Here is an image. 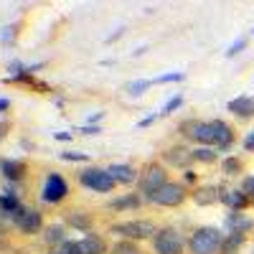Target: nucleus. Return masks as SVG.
Listing matches in <instances>:
<instances>
[{"label": "nucleus", "instance_id": "1", "mask_svg": "<svg viewBox=\"0 0 254 254\" xmlns=\"http://www.w3.org/2000/svg\"><path fill=\"white\" fill-rule=\"evenodd\" d=\"M224 244V234L216 226H201L188 239L190 254H219Z\"/></svg>", "mask_w": 254, "mask_h": 254}, {"label": "nucleus", "instance_id": "2", "mask_svg": "<svg viewBox=\"0 0 254 254\" xmlns=\"http://www.w3.org/2000/svg\"><path fill=\"white\" fill-rule=\"evenodd\" d=\"M110 234H117L122 242H142V239H155L158 226L147 219H137V221H122V224H112Z\"/></svg>", "mask_w": 254, "mask_h": 254}, {"label": "nucleus", "instance_id": "3", "mask_svg": "<svg viewBox=\"0 0 254 254\" xmlns=\"http://www.w3.org/2000/svg\"><path fill=\"white\" fill-rule=\"evenodd\" d=\"M165 183H168L165 168L158 165V163H150V165H145V171H142L140 178H137V190H140V193H142L147 201H150Z\"/></svg>", "mask_w": 254, "mask_h": 254}, {"label": "nucleus", "instance_id": "4", "mask_svg": "<svg viewBox=\"0 0 254 254\" xmlns=\"http://www.w3.org/2000/svg\"><path fill=\"white\" fill-rule=\"evenodd\" d=\"M178 132L193 142H201L203 147H216L214 135V122H201V120H186L178 125Z\"/></svg>", "mask_w": 254, "mask_h": 254}, {"label": "nucleus", "instance_id": "5", "mask_svg": "<svg viewBox=\"0 0 254 254\" xmlns=\"http://www.w3.org/2000/svg\"><path fill=\"white\" fill-rule=\"evenodd\" d=\"M183 247H186V239H183L181 231L173 229V226L158 229V234L153 239L155 254H183Z\"/></svg>", "mask_w": 254, "mask_h": 254}, {"label": "nucleus", "instance_id": "6", "mask_svg": "<svg viewBox=\"0 0 254 254\" xmlns=\"http://www.w3.org/2000/svg\"><path fill=\"white\" fill-rule=\"evenodd\" d=\"M79 183H81L84 188L97 190V193H110V190L117 186V183L112 181V176L107 173V168H97V165L84 168V171L79 173Z\"/></svg>", "mask_w": 254, "mask_h": 254}, {"label": "nucleus", "instance_id": "7", "mask_svg": "<svg viewBox=\"0 0 254 254\" xmlns=\"http://www.w3.org/2000/svg\"><path fill=\"white\" fill-rule=\"evenodd\" d=\"M66 196H69V183L59 173H49L44 181V188H41V201L54 206V203H61Z\"/></svg>", "mask_w": 254, "mask_h": 254}, {"label": "nucleus", "instance_id": "8", "mask_svg": "<svg viewBox=\"0 0 254 254\" xmlns=\"http://www.w3.org/2000/svg\"><path fill=\"white\" fill-rule=\"evenodd\" d=\"M186 198H188L186 188H183L181 183H171V181H168V183L158 190V193L150 198V203H158V206H165V208H173V206H181Z\"/></svg>", "mask_w": 254, "mask_h": 254}, {"label": "nucleus", "instance_id": "9", "mask_svg": "<svg viewBox=\"0 0 254 254\" xmlns=\"http://www.w3.org/2000/svg\"><path fill=\"white\" fill-rule=\"evenodd\" d=\"M13 224L23 231V234H38L44 229V216H41L38 208H31V206H23L13 216Z\"/></svg>", "mask_w": 254, "mask_h": 254}, {"label": "nucleus", "instance_id": "10", "mask_svg": "<svg viewBox=\"0 0 254 254\" xmlns=\"http://www.w3.org/2000/svg\"><path fill=\"white\" fill-rule=\"evenodd\" d=\"M20 208H23V203H20L18 193L13 190V183H5L3 193H0V219H10L13 221V216L18 214Z\"/></svg>", "mask_w": 254, "mask_h": 254}, {"label": "nucleus", "instance_id": "11", "mask_svg": "<svg viewBox=\"0 0 254 254\" xmlns=\"http://www.w3.org/2000/svg\"><path fill=\"white\" fill-rule=\"evenodd\" d=\"M163 160L168 165H173V168H186L188 171V165L193 163L196 158H193V150H188V147H183V145H173V147H168V150L163 153Z\"/></svg>", "mask_w": 254, "mask_h": 254}, {"label": "nucleus", "instance_id": "12", "mask_svg": "<svg viewBox=\"0 0 254 254\" xmlns=\"http://www.w3.org/2000/svg\"><path fill=\"white\" fill-rule=\"evenodd\" d=\"M74 254H107V244L99 234H87L74 242Z\"/></svg>", "mask_w": 254, "mask_h": 254}, {"label": "nucleus", "instance_id": "13", "mask_svg": "<svg viewBox=\"0 0 254 254\" xmlns=\"http://www.w3.org/2000/svg\"><path fill=\"white\" fill-rule=\"evenodd\" d=\"M0 173H3L5 183H18L26 176V163L15 158H0Z\"/></svg>", "mask_w": 254, "mask_h": 254}, {"label": "nucleus", "instance_id": "14", "mask_svg": "<svg viewBox=\"0 0 254 254\" xmlns=\"http://www.w3.org/2000/svg\"><path fill=\"white\" fill-rule=\"evenodd\" d=\"M107 173H110L112 181L120 183V186H130V183H135V181L140 178L135 168H132V165H127V163H112V165L107 168Z\"/></svg>", "mask_w": 254, "mask_h": 254}, {"label": "nucleus", "instance_id": "15", "mask_svg": "<svg viewBox=\"0 0 254 254\" xmlns=\"http://www.w3.org/2000/svg\"><path fill=\"white\" fill-rule=\"evenodd\" d=\"M226 110H229L231 115L242 117V120H249V117H254V97H247V94L234 97V99L226 104Z\"/></svg>", "mask_w": 254, "mask_h": 254}, {"label": "nucleus", "instance_id": "16", "mask_svg": "<svg viewBox=\"0 0 254 254\" xmlns=\"http://www.w3.org/2000/svg\"><path fill=\"white\" fill-rule=\"evenodd\" d=\"M221 201L231 208V211H242L249 203V196L239 188H221Z\"/></svg>", "mask_w": 254, "mask_h": 254}, {"label": "nucleus", "instance_id": "17", "mask_svg": "<svg viewBox=\"0 0 254 254\" xmlns=\"http://www.w3.org/2000/svg\"><path fill=\"white\" fill-rule=\"evenodd\" d=\"M214 122V135H216V150H229V145L234 142V130L224 120H211Z\"/></svg>", "mask_w": 254, "mask_h": 254}, {"label": "nucleus", "instance_id": "18", "mask_svg": "<svg viewBox=\"0 0 254 254\" xmlns=\"http://www.w3.org/2000/svg\"><path fill=\"white\" fill-rule=\"evenodd\" d=\"M252 226H254V221L247 219L244 214H239V211H231V214L226 216V229H229V234H247Z\"/></svg>", "mask_w": 254, "mask_h": 254}, {"label": "nucleus", "instance_id": "19", "mask_svg": "<svg viewBox=\"0 0 254 254\" xmlns=\"http://www.w3.org/2000/svg\"><path fill=\"white\" fill-rule=\"evenodd\" d=\"M193 201H196L198 206L216 203V201H221V188H216V186H201V188L193 190Z\"/></svg>", "mask_w": 254, "mask_h": 254}, {"label": "nucleus", "instance_id": "20", "mask_svg": "<svg viewBox=\"0 0 254 254\" xmlns=\"http://www.w3.org/2000/svg\"><path fill=\"white\" fill-rule=\"evenodd\" d=\"M44 242L51 247V252L59 249L64 242H66V229H64L61 224H51V226H46V229H44Z\"/></svg>", "mask_w": 254, "mask_h": 254}, {"label": "nucleus", "instance_id": "21", "mask_svg": "<svg viewBox=\"0 0 254 254\" xmlns=\"http://www.w3.org/2000/svg\"><path fill=\"white\" fill-rule=\"evenodd\" d=\"M140 203H142L140 193H125V196H120V198H112V201H110V208H112V211H127V208H137Z\"/></svg>", "mask_w": 254, "mask_h": 254}, {"label": "nucleus", "instance_id": "22", "mask_svg": "<svg viewBox=\"0 0 254 254\" xmlns=\"http://www.w3.org/2000/svg\"><path fill=\"white\" fill-rule=\"evenodd\" d=\"M66 224H71L79 231H89L92 229V216L84 211H66Z\"/></svg>", "mask_w": 254, "mask_h": 254}, {"label": "nucleus", "instance_id": "23", "mask_svg": "<svg viewBox=\"0 0 254 254\" xmlns=\"http://www.w3.org/2000/svg\"><path fill=\"white\" fill-rule=\"evenodd\" d=\"M244 242V234H224V244H221V254H234Z\"/></svg>", "mask_w": 254, "mask_h": 254}, {"label": "nucleus", "instance_id": "24", "mask_svg": "<svg viewBox=\"0 0 254 254\" xmlns=\"http://www.w3.org/2000/svg\"><path fill=\"white\" fill-rule=\"evenodd\" d=\"M150 79H135V81H130V84H127V94H130V97H140V94H145V89H150Z\"/></svg>", "mask_w": 254, "mask_h": 254}, {"label": "nucleus", "instance_id": "25", "mask_svg": "<svg viewBox=\"0 0 254 254\" xmlns=\"http://www.w3.org/2000/svg\"><path fill=\"white\" fill-rule=\"evenodd\" d=\"M193 158H196L198 163H214V160L219 158V153H216V147H196Z\"/></svg>", "mask_w": 254, "mask_h": 254}, {"label": "nucleus", "instance_id": "26", "mask_svg": "<svg viewBox=\"0 0 254 254\" xmlns=\"http://www.w3.org/2000/svg\"><path fill=\"white\" fill-rule=\"evenodd\" d=\"M110 254H142V252H140V247L135 242H117Z\"/></svg>", "mask_w": 254, "mask_h": 254}, {"label": "nucleus", "instance_id": "27", "mask_svg": "<svg viewBox=\"0 0 254 254\" xmlns=\"http://www.w3.org/2000/svg\"><path fill=\"white\" fill-rule=\"evenodd\" d=\"M221 171H224L226 176H239V173H242V160H239V158H226V160L221 163Z\"/></svg>", "mask_w": 254, "mask_h": 254}, {"label": "nucleus", "instance_id": "28", "mask_svg": "<svg viewBox=\"0 0 254 254\" xmlns=\"http://www.w3.org/2000/svg\"><path fill=\"white\" fill-rule=\"evenodd\" d=\"M61 160H66V163H89L92 158H89V153H71V150H66V153H61Z\"/></svg>", "mask_w": 254, "mask_h": 254}, {"label": "nucleus", "instance_id": "29", "mask_svg": "<svg viewBox=\"0 0 254 254\" xmlns=\"http://www.w3.org/2000/svg\"><path fill=\"white\" fill-rule=\"evenodd\" d=\"M15 36H18V23H10V26H5L3 31H0V41H3V44H13Z\"/></svg>", "mask_w": 254, "mask_h": 254}, {"label": "nucleus", "instance_id": "30", "mask_svg": "<svg viewBox=\"0 0 254 254\" xmlns=\"http://www.w3.org/2000/svg\"><path fill=\"white\" fill-rule=\"evenodd\" d=\"M181 104H183V97H181V94L171 97V99H168V102L163 104V112H160V115H171V112H176V110L181 107Z\"/></svg>", "mask_w": 254, "mask_h": 254}, {"label": "nucleus", "instance_id": "31", "mask_svg": "<svg viewBox=\"0 0 254 254\" xmlns=\"http://www.w3.org/2000/svg\"><path fill=\"white\" fill-rule=\"evenodd\" d=\"M181 79H183V74H181V71H168V74H163V76L153 79V84H171V81H181Z\"/></svg>", "mask_w": 254, "mask_h": 254}, {"label": "nucleus", "instance_id": "32", "mask_svg": "<svg viewBox=\"0 0 254 254\" xmlns=\"http://www.w3.org/2000/svg\"><path fill=\"white\" fill-rule=\"evenodd\" d=\"M244 46H247V38H237L234 44H231V46L226 49V56H237V54H239Z\"/></svg>", "mask_w": 254, "mask_h": 254}, {"label": "nucleus", "instance_id": "33", "mask_svg": "<svg viewBox=\"0 0 254 254\" xmlns=\"http://www.w3.org/2000/svg\"><path fill=\"white\" fill-rule=\"evenodd\" d=\"M242 190L249 196V198H254V176H249V178H244V183H242Z\"/></svg>", "mask_w": 254, "mask_h": 254}, {"label": "nucleus", "instance_id": "34", "mask_svg": "<svg viewBox=\"0 0 254 254\" xmlns=\"http://www.w3.org/2000/svg\"><path fill=\"white\" fill-rule=\"evenodd\" d=\"M79 132H81V135H99L102 130H99V125H84Z\"/></svg>", "mask_w": 254, "mask_h": 254}, {"label": "nucleus", "instance_id": "35", "mask_svg": "<svg viewBox=\"0 0 254 254\" xmlns=\"http://www.w3.org/2000/svg\"><path fill=\"white\" fill-rule=\"evenodd\" d=\"M158 117H160V112H158V115H155V112H153V115H147V117H142V120L137 122V127H150V125H153Z\"/></svg>", "mask_w": 254, "mask_h": 254}, {"label": "nucleus", "instance_id": "36", "mask_svg": "<svg viewBox=\"0 0 254 254\" xmlns=\"http://www.w3.org/2000/svg\"><path fill=\"white\" fill-rule=\"evenodd\" d=\"M244 150H249V153H254V130L244 137Z\"/></svg>", "mask_w": 254, "mask_h": 254}, {"label": "nucleus", "instance_id": "37", "mask_svg": "<svg viewBox=\"0 0 254 254\" xmlns=\"http://www.w3.org/2000/svg\"><path fill=\"white\" fill-rule=\"evenodd\" d=\"M8 130H10V125H8L5 120H0V142L8 137Z\"/></svg>", "mask_w": 254, "mask_h": 254}, {"label": "nucleus", "instance_id": "38", "mask_svg": "<svg viewBox=\"0 0 254 254\" xmlns=\"http://www.w3.org/2000/svg\"><path fill=\"white\" fill-rule=\"evenodd\" d=\"M54 137H56V140H59V142H69V140H71V137H74V132H56V135H54Z\"/></svg>", "mask_w": 254, "mask_h": 254}, {"label": "nucleus", "instance_id": "39", "mask_svg": "<svg viewBox=\"0 0 254 254\" xmlns=\"http://www.w3.org/2000/svg\"><path fill=\"white\" fill-rule=\"evenodd\" d=\"M8 110H10V99L8 97H0V115L8 112Z\"/></svg>", "mask_w": 254, "mask_h": 254}, {"label": "nucleus", "instance_id": "40", "mask_svg": "<svg viewBox=\"0 0 254 254\" xmlns=\"http://www.w3.org/2000/svg\"><path fill=\"white\" fill-rule=\"evenodd\" d=\"M183 178H186L188 183H196V181H198V176H196L193 171H190V168H188V171H186V176H183Z\"/></svg>", "mask_w": 254, "mask_h": 254}, {"label": "nucleus", "instance_id": "41", "mask_svg": "<svg viewBox=\"0 0 254 254\" xmlns=\"http://www.w3.org/2000/svg\"><path fill=\"white\" fill-rule=\"evenodd\" d=\"M102 117H104V112H94V115L89 117V122H87V125H97V122H99Z\"/></svg>", "mask_w": 254, "mask_h": 254}, {"label": "nucleus", "instance_id": "42", "mask_svg": "<svg viewBox=\"0 0 254 254\" xmlns=\"http://www.w3.org/2000/svg\"><path fill=\"white\" fill-rule=\"evenodd\" d=\"M252 254H254V252H252Z\"/></svg>", "mask_w": 254, "mask_h": 254}]
</instances>
